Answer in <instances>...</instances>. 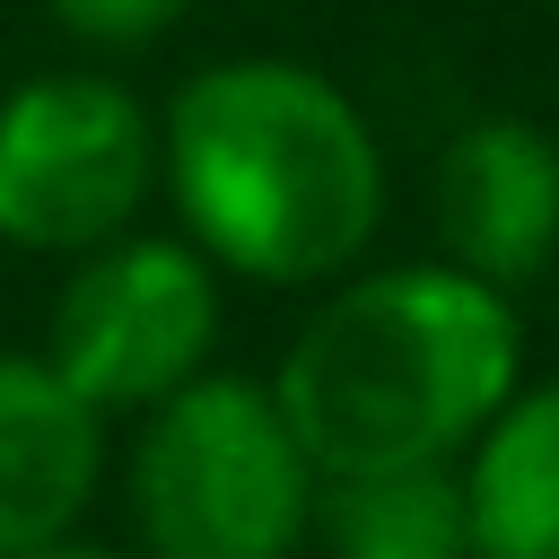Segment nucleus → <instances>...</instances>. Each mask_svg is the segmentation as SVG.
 Instances as JSON below:
<instances>
[{
    "label": "nucleus",
    "instance_id": "nucleus-1",
    "mask_svg": "<svg viewBox=\"0 0 559 559\" xmlns=\"http://www.w3.org/2000/svg\"><path fill=\"white\" fill-rule=\"evenodd\" d=\"M157 166L192 245L262 288L332 280L384 218V157L367 114L306 61H210L175 87Z\"/></svg>",
    "mask_w": 559,
    "mask_h": 559
},
{
    "label": "nucleus",
    "instance_id": "nucleus-2",
    "mask_svg": "<svg viewBox=\"0 0 559 559\" xmlns=\"http://www.w3.org/2000/svg\"><path fill=\"white\" fill-rule=\"evenodd\" d=\"M524 332L507 288L454 262H402L341 280L280 358V419L314 480L384 463H454L480 419L515 393Z\"/></svg>",
    "mask_w": 559,
    "mask_h": 559
},
{
    "label": "nucleus",
    "instance_id": "nucleus-3",
    "mask_svg": "<svg viewBox=\"0 0 559 559\" xmlns=\"http://www.w3.org/2000/svg\"><path fill=\"white\" fill-rule=\"evenodd\" d=\"M140 559H297L314 533V463L271 384L183 376L131 445Z\"/></svg>",
    "mask_w": 559,
    "mask_h": 559
},
{
    "label": "nucleus",
    "instance_id": "nucleus-4",
    "mask_svg": "<svg viewBox=\"0 0 559 559\" xmlns=\"http://www.w3.org/2000/svg\"><path fill=\"white\" fill-rule=\"evenodd\" d=\"M218 341V280L201 245L175 236H105L52 297L44 367L87 411H148L183 376H201Z\"/></svg>",
    "mask_w": 559,
    "mask_h": 559
},
{
    "label": "nucleus",
    "instance_id": "nucleus-5",
    "mask_svg": "<svg viewBox=\"0 0 559 559\" xmlns=\"http://www.w3.org/2000/svg\"><path fill=\"white\" fill-rule=\"evenodd\" d=\"M157 183V122L114 79H26L0 96V236L26 253H87L140 218Z\"/></svg>",
    "mask_w": 559,
    "mask_h": 559
},
{
    "label": "nucleus",
    "instance_id": "nucleus-6",
    "mask_svg": "<svg viewBox=\"0 0 559 559\" xmlns=\"http://www.w3.org/2000/svg\"><path fill=\"white\" fill-rule=\"evenodd\" d=\"M437 245L489 288L542 280L559 253V140L515 114L454 131L437 157Z\"/></svg>",
    "mask_w": 559,
    "mask_h": 559
},
{
    "label": "nucleus",
    "instance_id": "nucleus-7",
    "mask_svg": "<svg viewBox=\"0 0 559 559\" xmlns=\"http://www.w3.org/2000/svg\"><path fill=\"white\" fill-rule=\"evenodd\" d=\"M105 480V411H87L44 358L0 349V559L70 542Z\"/></svg>",
    "mask_w": 559,
    "mask_h": 559
},
{
    "label": "nucleus",
    "instance_id": "nucleus-8",
    "mask_svg": "<svg viewBox=\"0 0 559 559\" xmlns=\"http://www.w3.org/2000/svg\"><path fill=\"white\" fill-rule=\"evenodd\" d=\"M472 559H559V384L507 393L463 463Z\"/></svg>",
    "mask_w": 559,
    "mask_h": 559
},
{
    "label": "nucleus",
    "instance_id": "nucleus-9",
    "mask_svg": "<svg viewBox=\"0 0 559 559\" xmlns=\"http://www.w3.org/2000/svg\"><path fill=\"white\" fill-rule=\"evenodd\" d=\"M314 533L332 559H472V498L454 463L323 472Z\"/></svg>",
    "mask_w": 559,
    "mask_h": 559
},
{
    "label": "nucleus",
    "instance_id": "nucleus-10",
    "mask_svg": "<svg viewBox=\"0 0 559 559\" xmlns=\"http://www.w3.org/2000/svg\"><path fill=\"white\" fill-rule=\"evenodd\" d=\"M52 17H61V35H79L96 52H140L183 17V0H52Z\"/></svg>",
    "mask_w": 559,
    "mask_h": 559
},
{
    "label": "nucleus",
    "instance_id": "nucleus-11",
    "mask_svg": "<svg viewBox=\"0 0 559 559\" xmlns=\"http://www.w3.org/2000/svg\"><path fill=\"white\" fill-rule=\"evenodd\" d=\"M26 559H114V550H87V542H44V550H26Z\"/></svg>",
    "mask_w": 559,
    "mask_h": 559
}]
</instances>
